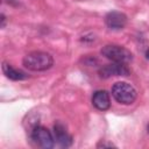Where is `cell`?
I'll list each match as a JSON object with an SVG mask.
<instances>
[{
    "instance_id": "8992f818",
    "label": "cell",
    "mask_w": 149,
    "mask_h": 149,
    "mask_svg": "<svg viewBox=\"0 0 149 149\" xmlns=\"http://www.w3.org/2000/svg\"><path fill=\"white\" fill-rule=\"evenodd\" d=\"M105 22L107 24V27L112 30H120L122 29L126 23H127V16L118 10H113L109 12L106 17H105Z\"/></svg>"
},
{
    "instance_id": "277c9868",
    "label": "cell",
    "mask_w": 149,
    "mask_h": 149,
    "mask_svg": "<svg viewBox=\"0 0 149 149\" xmlns=\"http://www.w3.org/2000/svg\"><path fill=\"white\" fill-rule=\"evenodd\" d=\"M31 139L34 140V142L44 149H50L54 147L55 143V139L52 136V134L50 133L49 129H47L45 127L42 126H36L33 132H31Z\"/></svg>"
},
{
    "instance_id": "6da1fadb",
    "label": "cell",
    "mask_w": 149,
    "mask_h": 149,
    "mask_svg": "<svg viewBox=\"0 0 149 149\" xmlns=\"http://www.w3.org/2000/svg\"><path fill=\"white\" fill-rule=\"evenodd\" d=\"M54 64V59L50 54L43 51H33L24 56L23 65L31 71H45Z\"/></svg>"
},
{
    "instance_id": "9c48e42d",
    "label": "cell",
    "mask_w": 149,
    "mask_h": 149,
    "mask_svg": "<svg viewBox=\"0 0 149 149\" xmlns=\"http://www.w3.org/2000/svg\"><path fill=\"white\" fill-rule=\"evenodd\" d=\"M2 71L5 73V76L12 80H23L26 78H28V74H26L23 71L14 69L10 64L8 63H2Z\"/></svg>"
},
{
    "instance_id": "7c38bea8",
    "label": "cell",
    "mask_w": 149,
    "mask_h": 149,
    "mask_svg": "<svg viewBox=\"0 0 149 149\" xmlns=\"http://www.w3.org/2000/svg\"><path fill=\"white\" fill-rule=\"evenodd\" d=\"M148 132H149V126H148Z\"/></svg>"
},
{
    "instance_id": "52a82bcc",
    "label": "cell",
    "mask_w": 149,
    "mask_h": 149,
    "mask_svg": "<svg viewBox=\"0 0 149 149\" xmlns=\"http://www.w3.org/2000/svg\"><path fill=\"white\" fill-rule=\"evenodd\" d=\"M92 104L95 108L100 109V111H106L111 106V98H109V94L104 91V90H100V91H95L92 95Z\"/></svg>"
},
{
    "instance_id": "5b68a950",
    "label": "cell",
    "mask_w": 149,
    "mask_h": 149,
    "mask_svg": "<svg viewBox=\"0 0 149 149\" xmlns=\"http://www.w3.org/2000/svg\"><path fill=\"white\" fill-rule=\"evenodd\" d=\"M99 74L101 78H109L113 76H128L129 69L125 63L113 62L112 64H107L99 70Z\"/></svg>"
},
{
    "instance_id": "ba28073f",
    "label": "cell",
    "mask_w": 149,
    "mask_h": 149,
    "mask_svg": "<svg viewBox=\"0 0 149 149\" xmlns=\"http://www.w3.org/2000/svg\"><path fill=\"white\" fill-rule=\"evenodd\" d=\"M54 139L57 141L62 147H69L72 143V137L71 135L66 132L65 127L62 123H56L54 127Z\"/></svg>"
},
{
    "instance_id": "3957f363",
    "label": "cell",
    "mask_w": 149,
    "mask_h": 149,
    "mask_svg": "<svg viewBox=\"0 0 149 149\" xmlns=\"http://www.w3.org/2000/svg\"><path fill=\"white\" fill-rule=\"evenodd\" d=\"M101 55L107 59L116 63H129L133 59V54L122 45L116 44H107L101 49Z\"/></svg>"
},
{
    "instance_id": "7a4b0ae2",
    "label": "cell",
    "mask_w": 149,
    "mask_h": 149,
    "mask_svg": "<svg viewBox=\"0 0 149 149\" xmlns=\"http://www.w3.org/2000/svg\"><path fill=\"white\" fill-rule=\"evenodd\" d=\"M112 95L113 98L122 104V105H130L136 99V90L126 81H118L112 87Z\"/></svg>"
},
{
    "instance_id": "8fae6325",
    "label": "cell",
    "mask_w": 149,
    "mask_h": 149,
    "mask_svg": "<svg viewBox=\"0 0 149 149\" xmlns=\"http://www.w3.org/2000/svg\"><path fill=\"white\" fill-rule=\"evenodd\" d=\"M146 57L149 59V49H148V50H147V52H146Z\"/></svg>"
},
{
    "instance_id": "30bf717a",
    "label": "cell",
    "mask_w": 149,
    "mask_h": 149,
    "mask_svg": "<svg viewBox=\"0 0 149 149\" xmlns=\"http://www.w3.org/2000/svg\"><path fill=\"white\" fill-rule=\"evenodd\" d=\"M5 21H6V17H5L3 14H1V27H2V28L5 27Z\"/></svg>"
}]
</instances>
